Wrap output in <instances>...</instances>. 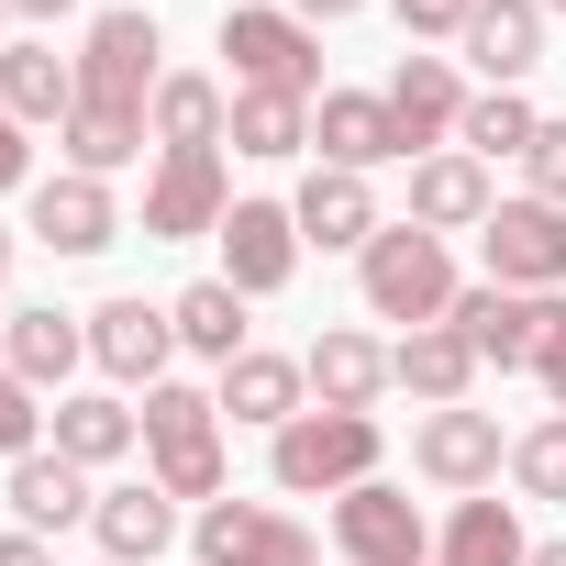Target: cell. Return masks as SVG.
<instances>
[{
  "label": "cell",
  "mask_w": 566,
  "mask_h": 566,
  "mask_svg": "<svg viewBox=\"0 0 566 566\" xmlns=\"http://www.w3.org/2000/svg\"><path fill=\"white\" fill-rule=\"evenodd\" d=\"M455 255H444V233H422V222H389L367 255H356V301H367V323H444L455 312Z\"/></svg>",
  "instance_id": "obj_1"
},
{
  "label": "cell",
  "mask_w": 566,
  "mask_h": 566,
  "mask_svg": "<svg viewBox=\"0 0 566 566\" xmlns=\"http://www.w3.org/2000/svg\"><path fill=\"white\" fill-rule=\"evenodd\" d=\"M167 323H178V356H211V367L244 356V290L233 277H189V290L167 301Z\"/></svg>",
  "instance_id": "obj_31"
},
{
  "label": "cell",
  "mask_w": 566,
  "mask_h": 566,
  "mask_svg": "<svg viewBox=\"0 0 566 566\" xmlns=\"http://www.w3.org/2000/svg\"><path fill=\"white\" fill-rule=\"evenodd\" d=\"M222 211H233L222 145H167L145 167V244H200V233H222Z\"/></svg>",
  "instance_id": "obj_5"
},
{
  "label": "cell",
  "mask_w": 566,
  "mask_h": 566,
  "mask_svg": "<svg viewBox=\"0 0 566 566\" xmlns=\"http://www.w3.org/2000/svg\"><path fill=\"white\" fill-rule=\"evenodd\" d=\"M301 367H312V411H378V389H389V345L378 334H323Z\"/></svg>",
  "instance_id": "obj_29"
},
{
  "label": "cell",
  "mask_w": 566,
  "mask_h": 566,
  "mask_svg": "<svg viewBox=\"0 0 566 566\" xmlns=\"http://www.w3.org/2000/svg\"><path fill=\"white\" fill-rule=\"evenodd\" d=\"M56 145H67V167L78 178H123V167H145V112H112V101H78L67 123H56Z\"/></svg>",
  "instance_id": "obj_30"
},
{
  "label": "cell",
  "mask_w": 566,
  "mask_h": 566,
  "mask_svg": "<svg viewBox=\"0 0 566 566\" xmlns=\"http://www.w3.org/2000/svg\"><path fill=\"white\" fill-rule=\"evenodd\" d=\"M23 455H45V389L0 367V467H23Z\"/></svg>",
  "instance_id": "obj_35"
},
{
  "label": "cell",
  "mask_w": 566,
  "mask_h": 566,
  "mask_svg": "<svg viewBox=\"0 0 566 566\" xmlns=\"http://www.w3.org/2000/svg\"><path fill=\"white\" fill-rule=\"evenodd\" d=\"M522 566H566V544H533V555H522Z\"/></svg>",
  "instance_id": "obj_43"
},
{
  "label": "cell",
  "mask_w": 566,
  "mask_h": 566,
  "mask_svg": "<svg viewBox=\"0 0 566 566\" xmlns=\"http://www.w3.org/2000/svg\"><path fill=\"white\" fill-rule=\"evenodd\" d=\"M522 555H533V533H522V511H511L500 489L455 500L444 533H433V566H522Z\"/></svg>",
  "instance_id": "obj_28"
},
{
  "label": "cell",
  "mask_w": 566,
  "mask_h": 566,
  "mask_svg": "<svg viewBox=\"0 0 566 566\" xmlns=\"http://www.w3.org/2000/svg\"><path fill=\"white\" fill-rule=\"evenodd\" d=\"M145 478L167 489V500H222V400L211 389H189V378H167V389H145Z\"/></svg>",
  "instance_id": "obj_2"
},
{
  "label": "cell",
  "mask_w": 566,
  "mask_h": 566,
  "mask_svg": "<svg viewBox=\"0 0 566 566\" xmlns=\"http://www.w3.org/2000/svg\"><path fill=\"white\" fill-rule=\"evenodd\" d=\"M533 134H544V112L522 101V90H478L467 101V123H455V145L489 167V156H533Z\"/></svg>",
  "instance_id": "obj_33"
},
{
  "label": "cell",
  "mask_w": 566,
  "mask_h": 566,
  "mask_svg": "<svg viewBox=\"0 0 566 566\" xmlns=\"http://www.w3.org/2000/svg\"><path fill=\"white\" fill-rule=\"evenodd\" d=\"M522 178H533V200H555V211H566V112H544V134H533Z\"/></svg>",
  "instance_id": "obj_36"
},
{
  "label": "cell",
  "mask_w": 566,
  "mask_h": 566,
  "mask_svg": "<svg viewBox=\"0 0 566 566\" xmlns=\"http://www.w3.org/2000/svg\"><path fill=\"white\" fill-rule=\"evenodd\" d=\"M0 500H12V533H67V522H90V511H101L90 467H67L56 444H45V455H23L12 478H0Z\"/></svg>",
  "instance_id": "obj_25"
},
{
  "label": "cell",
  "mask_w": 566,
  "mask_h": 566,
  "mask_svg": "<svg viewBox=\"0 0 566 566\" xmlns=\"http://www.w3.org/2000/svg\"><path fill=\"white\" fill-rule=\"evenodd\" d=\"M312 145H323V167H356V178H378V167L411 156L389 90H323V101H312Z\"/></svg>",
  "instance_id": "obj_13"
},
{
  "label": "cell",
  "mask_w": 566,
  "mask_h": 566,
  "mask_svg": "<svg viewBox=\"0 0 566 566\" xmlns=\"http://www.w3.org/2000/svg\"><path fill=\"white\" fill-rule=\"evenodd\" d=\"M478 255H489V277H500V290L544 301V290H566V211L522 189V200H500V211L478 222Z\"/></svg>",
  "instance_id": "obj_8"
},
{
  "label": "cell",
  "mask_w": 566,
  "mask_h": 566,
  "mask_svg": "<svg viewBox=\"0 0 566 566\" xmlns=\"http://www.w3.org/2000/svg\"><path fill=\"white\" fill-rule=\"evenodd\" d=\"M167 356H178V323L156 301H101L90 312V367L112 389H167Z\"/></svg>",
  "instance_id": "obj_15"
},
{
  "label": "cell",
  "mask_w": 566,
  "mask_h": 566,
  "mask_svg": "<svg viewBox=\"0 0 566 566\" xmlns=\"http://www.w3.org/2000/svg\"><path fill=\"white\" fill-rule=\"evenodd\" d=\"M533 378H544V411H566V301H555V323H544V356H533Z\"/></svg>",
  "instance_id": "obj_38"
},
{
  "label": "cell",
  "mask_w": 566,
  "mask_h": 566,
  "mask_svg": "<svg viewBox=\"0 0 566 566\" xmlns=\"http://www.w3.org/2000/svg\"><path fill=\"white\" fill-rule=\"evenodd\" d=\"M211 244H222V277H233L244 301H277V290L301 277V255H312L301 222H290V200H233Z\"/></svg>",
  "instance_id": "obj_10"
},
{
  "label": "cell",
  "mask_w": 566,
  "mask_h": 566,
  "mask_svg": "<svg viewBox=\"0 0 566 566\" xmlns=\"http://www.w3.org/2000/svg\"><path fill=\"white\" fill-rule=\"evenodd\" d=\"M0 566H56V555H45V533H0Z\"/></svg>",
  "instance_id": "obj_40"
},
{
  "label": "cell",
  "mask_w": 566,
  "mask_h": 566,
  "mask_svg": "<svg viewBox=\"0 0 566 566\" xmlns=\"http://www.w3.org/2000/svg\"><path fill=\"white\" fill-rule=\"evenodd\" d=\"M467 101H478V90H467V67H455V56H422V45H411V56L389 67V112H400L411 156H444V145H455V123H467Z\"/></svg>",
  "instance_id": "obj_16"
},
{
  "label": "cell",
  "mask_w": 566,
  "mask_h": 566,
  "mask_svg": "<svg viewBox=\"0 0 566 566\" xmlns=\"http://www.w3.org/2000/svg\"><path fill=\"white\" fill-rule=\"evenodd\" d=\"M334 555L345 566H433V522L411 511V489L367 478V489L334 500Z\"/></svg>",
  "instance_id": "obj_9"
},
{
  "label": "cell",
  "mask_w": 566,
  "mask_h": 566,
  "mask_svg": "<svg viewBox=\"0 0 566 566\" xmlns=\"http://www.w3.org/2000/svg\"><path fill=\"white\" fill-rule=\"evenodd\" d=\"M90 533H101V566H156V555L178 544V500H167L156 478H123V489H101Z\"/></svg>",
  "instance_id": "obj_23"
},
{
  "label": "cell",
  "mask_w": 566,
  "mask_h": 566,
  "mask_svg": "<svg viewBox=\"0 0 566 566\" xmlns=\"http://www.w3.org/2000/svg\"><path fill=\"white\" fill-rule=\"evenodd\" d=\"M233 156L277 167V156H312V101H277V90H233Z\"/></svg>",
  "instance_id": "obj_32"
},
{
  "label": "cell",
  "mask_w": 566,
  "mask_h": 566,
  "mask_svg": "<svg viewBox=\"0 0 566 566\" xmlns=\"http://www.w3.org/2000/svg\"><path fill=\"white\" fill-rule=\"evenodd\" d=\"M290 12H301V23H356L367 0H290Z\"/></svg>",
  "instance_id": "obj_41"
},
{
  "label": "cell",
  "mask_w": 566,
  "mask_h": 566,
  "mask_svg": "<svg viewBox=\"0 0 566 566\" xmlns=\"http://www.w3.org/2000/svg\"><path fill=\"white\" fill-rule=\"evenodd\" d=\"M489 211H500V189H489V167H478L467 145L411 156V211H400V222H422V233H478Z\"/></svg>",
  "instance_id": "obj_20"
},
{
  "label": "cell",
  "mask_w": 566,
  "mask_h": 566,
  "mask_svg": "<svg viewBox=\"0 0 566 566\" xmlns=\"http://www.w3.org/2000/svg\"><path fill=\"white\" fill-rule=\"evenodd\" d=\"M290 222H301V244H323V255H367V244L389 233V211H378V189H367L356 167H312V178L290 189Z\"/></svg>",
  "instance_id": "obj_14"
},
{
  "label": "cell",
  "mask_w": 566,
  "mask_h": 566,
  "mask_svg": "<svg viewBox=\"0 0 566 566\" xmlns=\"http://www.w3.org/2000/svg\"><path fill=\"white\" fill-rule=\"evenodd\" d=\"M34 244H56V255H101V244H123V200H112V178H78V167L34 178Z\"/></svg>",
  "instance_id": "obj_18"
},
{
  "label": "cell",
  "mask_w": 566,
  "mask_h": 566,
  "mask_svg": "<svg viewBox=\"0 0 566 566\" xmlns=\"http://www.w3.org/2000/svg\"><path fill=\"white\" fill-rule=\"evenodd\" d=\"M0 367H12L23 389H56V400H67V378L90 367V312H56V301L12 312V334H0Z\"/></svg>",
  "instance_id": "obj_19"
},
{
  "label": "cell",
  "mask_w": 566,
  "mask_h": 566,
  "mask_svg": "<svg viewBox=\"0 0 566 566\" xmlns=\"http://www.w3.org/2000/svg\"><path fill=\"white\" fill-rule=\"evenodd\" d=\"M0 277H12V233H0Z\"/></svg>",
  "instance_id": "obj_45"
},
{
  "label": "cell",
  "mask_w": 566,
  "mask_h": 566,
  "mask_svg": "<svg viewBox=\"0 0 566 566\" xmlns=\"http://www.w3.org/2000/svg\"><path fill=\"white\" fill-rule=\"evenodd\" d=\"M45 444H56L67 467H90V478H101V467H123V455L145 444V411H134V400H112V389H67V400L45 411Z\"/></svg>",
  "instance_id": "obj_21"
},
{
  "label": "cell",
  "mask_w": 566,
  "mask_h": 566,
  "mask_svg": "<svg viewBox=\"0 0 566 566\" xmlns=\"http://www.w3.org/2000/svg\"><path fill=\"white\" fill-rule=\"evenodd\" d=\"M511 489L522 500H566V411H544L533 433H511Z\"/></svg>",
  "instance_id": "obj_34"
},
{
  "label": "cell",
  "mask_w": 566,
  "mask_h": 566,
  "mask_svg": "<svg viewBox=\"0 0 566 566\" xmlns=\"http://www.w3.org/2000/svg\"><path fill=\"white\" fill-rule=\"evenodd\" d=\"M222 422H255V433H290L301 411H312V367L301 356H277V345H244L233 367H222Z\"/></svg>",
  "instance_id": "obj_17"
},
{
  "label": "cell",
  "mask_w": 566,
  "mask_h": 566,
  "mask_svg": "<svg viewBox=\"0 0 566 566\" xmlns=\"http://www.w3.org/2000/svg\"><path fill=\"white\" fill-rule=\"evenodd\" d=\"M222 56H233V90L323 101V34H312L301 12H266V0H233V12H222Z\"/></svg>",
  "instance_id": "obj_4"
},
{
  "label": "cell",
  "mask_w": 566,
  "mask_h": 566,
  "mask_svg": "<svg viewBox=\"0 0 566 566\" xmlns=\"http://www.w3.org/2000/svg\"><path fill=\"white\" fill-rule=\"evenodd\" d=\"M167 56V34H156V12H134V0H123V12H101L90 34H78V101H112V112H145L156 101V67Z\"/></svg>",
  "instance_id": "obj_7"
},
{
  "label": "cell",
  "mask_w": 566,
  "mask_h": 566,
  "mask_svg": "<svg viewBox=\"0 0 566 566\" xmlns=\"http://www.w3.org/2000/svg\"><path fill=\"white\" fill-rule=\"evenodd\" d=\"M533 12H566V0H533Z\"/></svg>",
  "instance_id": "obj_46"
},
{
  "label": "cell",
  "mask_w": 566,
  "mask_h": 566,
  "mask_svg": "<svg viewBox=\"0 0 566 566\" xmlns=\"http://www.w3.org/2000/svg\"><path fill=\"white\" fill-rule=\"evenodd\" d=\"M56 12H78V0H12V23H56Z\"/></svg>",
  "instance_id": "obj_42"
},
{
  "label": "cell",
  "mask_w": 566,
  "mask_h": 566,
  "mask_svg": "<svg viewBox=\"0 0 566 566\" xmlns=\"http://www.w3.org/2000/svg\"><path fill=\"white\" fill-rule=\"evenodd\" d=\"M145 134H156V156H167V145H222V134H233V90L200 78V67H167L156 101H145Z\"/></svg>",
  "instance_id": "obj_27"
},
{
  "label": "cell",
  "mask_w": 566,
  "mask_h": 566,
  "mask_svg": "<svg viewBox=\"0 0 566 566\" xmlns=\"http://www.w3.org/2000/svg\"><path fill=\"white\" fill-rule=\"evenodd\" d=\"M389 12H400V34H411V45H455L478 0H389Z\"/></svg>",
  "instance_id": "obj_37"
},
{
  "label": "cell",
  "mask_w": 566,
  "mask_h": 566,
  "mask_svg": "<svg viewBox=\"0 0 566 566\" xmlns=\"http://www.w3.org/2000/svg\"><path fill=\"white\" fill-rule=\"evenodd\" d=\"M389 389H411L422 411H455V400L478 389V345H467L455 323H422V334L389 345Z\"/></svg>",
  "instance_id": "obj_26"
},
{
  "label": "cell",
  "mask_w": 566,
  "mask_h": 566,
  "mask_svg": "<svg viewBox=\"0 0 566 566\" xmlns=\"http://www.w3.org/2000/svg\"><path fill=\"white\" fill-rule=\"evenodd\" d=\"M189 555L200 566H323V544L301 533V511H277V500H211V511H189Z\"/></svg>",
  "instance_id": "obj_6"
},
{
  "label": "cell",
  "mask_w": 566,
  "mask_h": 566,
  "mask_svg": "<svg viewBox=\"0 0 566 566\" xmlns=\"http://www.w3.org/2000/svg\"><path fill=\"white\" fill-rule=\"evenodd\" d=\"M0 334H12V312H0Z\"/></svg>",
  "instance_id": "obj_47"
},
{
  "label": "cell",
  "mask_w": 566,
  "mask_h": 566,
  "mask_svg": "<svg viewBox=\"0 0 566 566\" xmlns=\"http://www.w3.org/2000/svg\"><path fill=\"white\" fill-rule=\"evenodd\" d=\"M23 178H34V145H23V123H12V112H0V189H23Z\"/></svg>",
  "instance_id": "obj_39"
},
{
  "label": "cell",
  "mask_w": 566,
  "mask_h": 566,
  "mask_svg": "<svg viewBox=\"0 0 566 566\" xmlns=\"http://www.w3.org/2000/svg\"><path fill=\"white\" fill-rule=\"evenodd\" d=\"M555 301H566V290L522 301V290H500V277H467L444 323L478 345V367H533V356H544V323H555Z\"/></svg>",
  "instance_id": "obj_12"
},
{
  "label": "cell",
  "mask_w": 566,
  "mask_h": 566,
  "mask_svg": "<svg viewBox=\"0 0 566 566\" xmlns=\"http://www.w3.org/2000/svg\"><path fill=\"white\" fill-rule=\"evenodd\" d=\"M411 467L433 478V489H455V500H478V489H500V467H511V444H500V411H422L411 422Z\"/></svg>",
  "instance_id": "obj_11"
},
{
  "label": "cell",
  "mask_w": 566,
  "mask_h": 566,
  "mask_svg": "<svg viewBox=\"0 0 566 566\" xmlns=\"http://www.w3.org/2000/svg\"><path fill=\"white\" fill-rule=\"evenodd\" d=\"M266 478L290 500H345L378 478V411H301L290 433H266Z\"/></svg>",
  "instance_id": "obj_3"
},
{
  "label": "cell",
  "mask_w": 566,
  "mask_h": 566,
  "mask_svg": "<svg viewBox=\"0 0 566 566\" xmlns=\"http://www.w3.org/2000/svg\"><path fill=\"white\" fill-rule=\"evenodd\" d=\"M0 112H12L23 134L34 123H67L78 112V56H56L45 34H12V45H0Z\"/></svg>",
  "instance_id": "obj_24"
},
{
  "label": "cell",
  "mask_w": 566,
  "mask_h": 566,
  "mask_svg": "<svg viewBox=\"0 0 566 566\" xmlns=\"http://www.w3.org/2000/svg\"><path fill=\"white\" fill-rule=\"evenodd\" d=\"M455 56H467L489 90H522V78L544 67V12H533V0H478L467 34H455Z\"/></svg>",
  "instance_id": "obj_22"
},
{
  "label": "cell",
  "mask_w": 566,
  "mask_h": 566,
  "mask_svg": "<svg viewBox=\"0 0 566 566\" xmlns=\"http://www.w3.org/2000/svg\"><path fill=\"white\" fill-rule=\"evenodd\" d=\"M0 45H12V0H0Z\"/></svg>",
  "instance_id": "obj_44"
}]
</instances>
